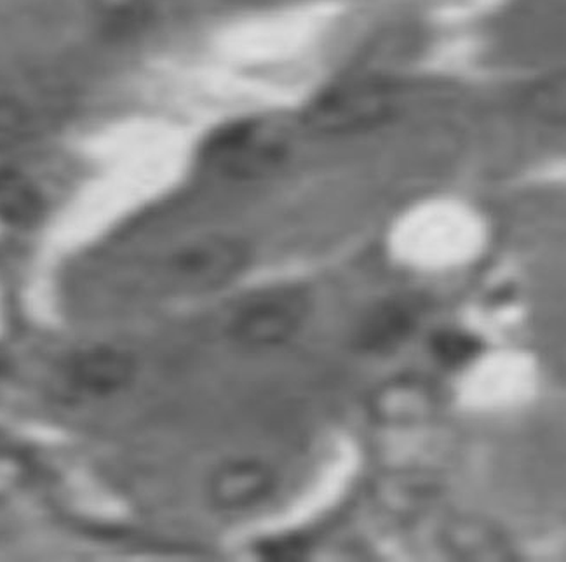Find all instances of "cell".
<instances>
[{
    "label": "cell",
    "mask_w": 566,
    "mask_h": 562,
    "mask_svg": "<svg viewBox=\"0 0 566 562\" xmlns=\"http://www.w3.org/2000/svg\"><path fill=\"white\" fill-rule=\"evenodd\" d=\"M292 120L251 117L220 129L206 145V162L223 177L255 178L271 173L292 152Z\"/></svg>",
    "instance_id": "6da1fadb"
},
{
    "label": "cell",
    "mask_w": 566,
    "mask_h": 562,
    "mask_svg": "<svg viewBox=\"0 0 566 562\" xmlns=\"http://www.w3.org/2000/svg\"><path fill=\"white\" fill-rule=\"evenodd\" d=\"M307 314V296L300 289H269L251 296L235 310L230 335L253 349L283 346L300 331Z\"/></svg>",
    "instance_id": "7a4b0ae2"
},
{
    "label": "cell",
    "mask_w": 566,
    "mask_h": 562,
    "mask_svg": "<svg viewBox=\"0 0 566 562\" xmlns=\"http://www.w3.org/2000/svg\"><path fill=\"white\" fill-rule=\"evenodd\" d=\"M398 107V96L382 81H354L326 93L312 108L307 124L321 132L345 135L384 123Z\"/></svg>",
    "instance_id": "3957f363"
},
{
    "label": "cell",
    "mask_w": 566,
    "mask_h": 562,
    "mask_svg": "<svg viewBox=\"0 0 566 562\" xmlns=\"http://www.w3.org/2000/svg\"><path fill=\"white\" fill-rule=\"evenodd\" d=\"M248 253L229 237H205L187 244L175 259V279L187 293L222 288L247 267Z\"/></svg>",
    "instance_id": "277c9868"
},
{
    "label": "cell",
    "mask_w": 566,
    "mask_h": 562,
    "mask_svg": "<svg viewBox=\"0 0 566 562\" xmlns=\"http://www.w3.org/2000/svg\"><path fill=\"white\" fill-rule=\"evenodd\" d=\"M274 488V474L256 460L227 464L213 476L210 497L218 509L241 510L260 503Z\"/></svg>",
    "instance_id": "5b68a950"
},
{
    "label": "cell",
    "mask_w": 566,
    "mask_h": 562,
    "mask_svg": "<svg viewBox=\"0 0 566 562\" xmlns=\"http://www.w3.org/2000/svg\"><path fill=\"white\" fill-rule=\"evenodd\" d=\"M413 312L407 305L399 301L380 305L369 314L363 325L359 332L361 346L377 352L396 347L402 338L408 337L413 328Z\"/></svg>",
    "instance_id": "8992f818"
},
{
    "label": "cell",
    "mask_w": 566,
    "mask_h": 562,
    "mask_svg": "<svg viewBox=\"0 0 566 562\" xmlns=\"http://www.w3.org/2000/svg\"><path fill=\"white\" fill-rule=\"evenodd\" d=\"M530 105L544 119L566 123V75L551 77L530 93Z\"/></svg>",
    "instance_id": "52a82bcc"
},
{
    "label": "cell",
    "mask_w": 566,
    "mask_h": 562,
    "mask_svg": "<svg viewBox=\"0 0 566 562\" xmlns=\"http://www.w3.org/2000/svg\"><path fill=\"white\" fill-rule=\"evenodd\" d=\"M432 350L441 362L450 365L464 364L476 352V343L472 338L465 337L464 332L447 331L434 338Z\"/></svg>",
    "instance_id": "ba28073f"
},
{
    "label": "cell",
    "mask_w": 566,
    "mask_h": 562,
    "mask_svg": "<svg viewBox=\"0 0 566 562\" xmlns=\"http://www.w3.org/2000/svg\"><path fill=\"white\" fill-rule=\"evenodd\" d=\"M156 0H99L102 11L114 25H133L147 17Z\"/></svg>",
    "instance_id": "9c48e42d"
},
{
    "label": "cell",
    "mask_w": 566,
    "mask_h": 562,
    "mask_svg": "<svg viewBox=\"0 0 566 562\" xmlns=\"http://www.w3.org/2000/svg\"><path fill=\"white\" fill-rule=\"evenodd\" d=\"M30 126V112L21 103H0V141L23 138Z\"/></svg>",
    "instance_id": "30bf717a"
}]
</instances>
